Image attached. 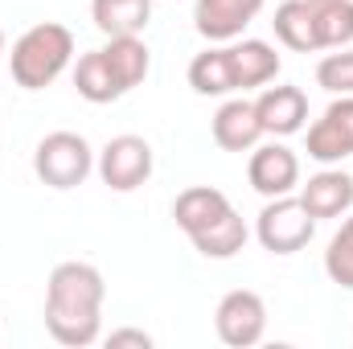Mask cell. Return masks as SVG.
Returning <instances> with one entry per match:
<instances>
[{
  "instance_id": "21",
  "label": "cell",
  "mask_w": 353,
  "mask_h": 349,
  "mask_svg": "<svg viewBox=\"0 0 353 349\" xmlns=\"http://www.w3.org/2000/svg\"><path fill=\"white\" fill-rule=\"evenodd\" d=\"M312 12H316L321 50H345L353 41V0H325V4H312Z\"/></svg>"
},
{
  "instance_id": "23",
  "label": "cell",
  "mask_w": 353,
  "mask_h": 349,
  "mask_svg": "<svg viewBox=\"0 0 353 349\" xmlns=\"http://www.w3.org/2000/svg\"><path fill=\"white\" fill-rule=\"evenodd\" d=\"M316 87H325L329 94H353V50L325 54L316 62Z\"/></svg>"
},
{
  "instance_id": "24",
  "label": "cell",
  "mask_w": 353,
  "mask_h": 349,
  "mask_svg": "<svg viewBox=\"0 0 353 349\" xmlns=\"http://www.w3.org/2000/svg\"><path fill=\"white\" fill-rule=\"evenodd\" d=\"M107 341H111V346H140V349L152 346V337H148L144 329H115V333H111Z\"/></svg>"
},
{
  "instance_id": "2",
  "label": "cell",
  "mask_w": 353,
  "mask_h": 349,
  "mask_svg": "<svg viewBox=\"0 0 353 349\" xmlns=\"http://www.w3.org/2000/svg\"><path fill=\"white\" fill-rule=\"evenodd\" d=\"M74 58V33L58 21H41L12 41V79L25 90H46Z\"/></svg>"
},
{
  "instance_id": "15",
  "label": "cell",
  "mask_w": 353,
  "mask_h": 349,
  "mask_svg": "<svg viewBox=\"0 0 353 349\" xmlns=\"http://www.w3.org/2000/svg\"><path fill=\"white\" fill-rule=\"evenodd\" d=\"M226 210H230V197H226L222 189H214V185H193V189L176 193V201H173V218L185 235L210 226V222L222 218Z\"/></svg>"
},
{
  "instance_id": "26",
  "label": "cell",
  "mask_w": 353,
  "mask_h": 349,
  "mask_svg": "<svg viewBox=\"0 0 353 349\" xmlns=\"http://www.w3.org/2000/svg\"><path fill=\"white\" fill-rule=\"evenodd\" d=\"M308 4H325V0H308Z\"/></svg>"
},
{
  "instance_id": "6",
  "label": "cell",
  "mask_w": 353,
  "mask_h": 349,
  "mask_svg": "<svg viewBox=\"0 0 353 349\" xmlns=\"http://www.w3.org/2000/svg\"><path fill=\"white\" fill-rule=\"evenodd\" d=\"M99 177L115 193H132L152 177V144L144 136H115L99 152Z\"/></svg>"
},
{
  "instance_id": "9",
  "label": "cell",
  "mask_w": 353,
  "mask_h": 349,
  "mask_svg": "<svg viewBox=\"0 0 353 349\" xmlns=\"http://www.w3.org/2000/svg\"><path fill=\"white\" fill-rule=\"evenodd\" d=\"M267 0H197L193 25L205 41H234L263 8Z\"/></svg>"
},
{
  "instance_id": "13",
  "label": "cell",
  "mask_w": 353,
  "mask_h": 349,
  "mask_svg": "<svg viewBox=\"0 0 353 349\" xmlns=\"http://www.w3.org/2000/svg\"><path fill=\"white\" fill-rule=\"evenodd\" d=\"M230 66H234V90H251V87H267L279 74V54L275 46H267L259 37H247L239 46H230Z\"/></svg>"
},
{
  "instance_id": "11",
  "label": "cell",
  "mask_w": 353,
  "mask_h": 349,
  "mask_svg": "<svg viewBox=\"0 0 353 349\" xmlns=\"http://www.w3.org/2000/svg\"><path fill=\"white\" fill-rule=\"evenodd\" d=\"M255 115L263 123V136H296L308 119V94L300 87H267L255 99Z\"/></svg>"
},
{
  "instance_id": "14",
  "label": "cell",
  "mask_w": 353,
  "mask_h": 349,
  "mask_svg": "<svg viewBox=\"0 0 353 349\" xmlns=\"http://www.w3.org/2000/svg\"><path fill=\"white\" fill-rule=\"evenodd\" d=\"M90 17L107 37H140L152 21V0H90Z\"/></svg>"
},
{
  "instance_id": "8",
  "label": "cell",
  "mask_w": 353,
  "mask_h": 349,
  "mask_svg": "<svg viewBox=\"0 0 353 349\" xmlns=\"http://www.w3.org/2000/svg\"><path fill=\"white\" fill-rule=\"evenodd\" d=\"M247 181L255 193L263 197H283L300 185V157L288 144H255L251 148V165H247Z\"/></svg>"
},
{
  "instance_id": "25",
  "label": "cell",
  "mask_w": 353,
  "mask_h": 349,
  "mask_svg": "<svg viewBox=\"0 0 353 349\" xmlns=\"http://www.w3.org/2000/svg\"><path fill=\"white\" fill-rule=\"evenodd\" d=\"M0 58H4V29H0Z\"/></svg>"
},
{
  "instance_id": "4",
  "label": "cell",
  "mask_w": 353,
  "mask_h": 349,
  "mask_svg": "<svg viewBox=\"0 0 353 349\" xmlns=\"http://www.w3.org/2000/svg\"><path fill=\"white\" fill-rule=\"evenodd\" d=\"M94 169V152L79 132H50L33 148V173L50 189H74L83 185Z\"/></svg>"
},
{
  "instance_id": "17",
  "label": "cell",
  "mask_w": 353,
  "mask_h": 349,
  "mask_svg": "<svg viewBox=\"0 0 353 349\" xmlns=\"http://www.w3.org/2000/svg\"><path fill=\"white\" fill-rule=\"evenodd\" d=\"M275 37L288 46V50H296V54H312V50H321L316 46V12H312V4L308 0H283L279 8H275Z\"/></svg>"
},
{
  "instance_id": "5",
  "label": "cell",
  "mask_w": 353,
  "mask_h": 349,
  "mask_svg": "<svg viewBox=\"0 0 353 349\" xmlns=\"http://www.w3.org/2000/svg\"><path fill=\"white\" fill-rule=\"evenodd\" d=\"M214 329H218V337H222L226 346H234V349L259 346L263 333H267L263 296H259V292H247V288L226 292L222 304H218V312H214Z\"/></svg>"
},
{
  "instance_id": "1",
  "label": "cell",
  "mask_w": 353,
  "mask_h": 349,
  "mask_svg": "<svg viewBox=\"0 0 353 349\" xmlns=\"http://www.w3.org/2000/svg\"><path fill=\"white\" fill-rule=\"evenodd\" d=\"M103 300H107V283L99 275V267L90 263H58L50 271V288H46V329L58 346L83 349L94 346L103 333Z\"/></svg>"
},
{
  "instance_id": "18",
  "label": "cell",
  "mask_w": 353,
  "mask_h": 349,
  "mask_svg": "<svg viewBox=\"0 0 353 349\" xmlns=\"http://www.w3.org/2000/svg\"><path fill=\"white\" fill-rule=\"evenodd\" d=\"M74 90H79L87 103H115L119 94H128L123 83L115 79V70L107 66L103 50H90V54L79 58V66H74Z\"/></svg>"
},
{
  "instance_id": "3",
  "label": "cell",
  "mask_w": 353,
  "mask_h": 349,
  "mask_svg": "<svg viewBox=\"0 0 353 349\" xmlns=\"http://www.w3.org/2000/svg\"><path fill=\"white\" fill-rule=\"evenodd\" d=\"M316 235V218L304 210L300 197H267V206L259 210V222H255V239L263 243V251L271 255H296L312 243Z\"/></svg>"
},
{
  "instance_id": "10",
  "label": "cell",
  "mask_w": 353,
  "mask_h": 349,
  "mask_svg": "<svg viewBox=\"0 0 353 349\" xmlns=\"http://www.w3.org/2000/svg\"><path fill=\"white\" fill-rule=\"evenodd\" d=\"M210 132H214V144L226 148V152H251V148L263 140V123H259L251 99H226V103L214 111Z\"/></svg>"
},
{
  "instance_id": "12",
  "label": "cell",
  "mask_w": 353,
  "mask_h": 349,
  "mask_svg": "<svg viewBox=\"0 0 353 349\" xmlns=\"http://www.w3.org/2000/svg\"><path fill=\"white\" fill-rule=\"evenodd\" d=\"M304 210L321 222V218H341L353 210V177L341 169H325V173L308 177V185L300 189Z\"/></svg>"
},
{
  "instance_id": "19",
  "label": "cell",
  "mask_w": 353,
  "mask_h": 349,
  "mask_svg": "<svg viewBox=\"0 0 353 349\" xmlns=\"http://www.w3.org/2000/svg\"><path fill=\"white\" fill-rule=\"evenodd\" d=\"M103 58H107V66L115 70V79L123 83V90L140 87V83L148 79V66H152V54H148V46H144L140 37H107Z\"/></svg>"
},
{
  "instance_id": "20",
  "label": "cell",
  "mask_w": 353,
  "mask_h": 349,
  "mask_svg": "<svg viewBox=\"0 0 353 349\" xmlns=\"http://www.w3.org/2000/svg\"><path fill=\"white\" fill-rule=\"evenodd\" d=\"M189 87L197 94H230L234 90V66H230V46L205 50L189 62Z\"/></svg>"
},
{
  "instance_id": "22",
  "label": "cell",
  "mask_w": 353,
  "mask_h": 349,
  "mask_svg": "<svg viewBox=\"0 0 353 349\" xmlns=\"http://www.w3.org/2000/svg\"><path fill=\"white\" fill-rule=\"evenodd\" d=\"M325 271L333 283L350 288L353 292V214L341 222V230L329 239V251H325Z\"/></svg>"
},
{
  "instance_id": "7",
  "label": "cell",
  "mask_w": 353,
  "mask_h": 349,
  "mask_svg": "<svg viewBox=\"0 0 353 349\" xmlns=\"http://www.w3.org/2000/svg\"><path fill=\"white\" fill-rule=\"evenodd\" d=\"M308 157L321 165L353 157V94H337L325 107V115L308 128Z\"/></svg>"
},
{
  "instance_id": "16",
  "label": "cell",
  "mask_w": 353,
  "mask_h": 349,
  "mask_svg": "<svg viewBox=\"0 0 353 349\" xmlns=\"http://www.w3.org/2000/svg\"><path fill=\"white\" fill-rule=\"evenodd\" d=\"M189 243H193L205 259H234V255L247 247V222H243V218L234 214V206H230L222 218H214L210 226L193 230Z\"/></svg>"
}]
</instances>
